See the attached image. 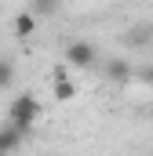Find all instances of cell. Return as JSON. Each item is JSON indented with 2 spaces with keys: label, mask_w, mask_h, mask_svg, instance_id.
<instances>
[{
  "label": "cell",
  "mask_w": 153,
  "mask_h": 156,
  "mask_svg": "<svg viewBox=\"0 0 153 156\" xmlns=\"http://www.w3.org/2000/svg\"><path fill=\"white\" fill-rule=\"evenodd\" d=\"M51 83H55V91H51L55 102H73V98H76V83L69 76H58V80H51Z\"/></svg>",
  "instance_id": "cell-5"
},
{
  "label": "cell",
  "mask_w": 153,
  "mask_h": 156,
  "mask_svg": "<svg viewBox=\"0 0 153 156\" xmlns=\"http://www.w3.org/2000/svg\"><path fill=\"white\" fill-rule=\"evenodd\" d=\"M124 44H128V47H139V51L150 47V44H153V22H139V26H131V29L124 33Z\"/></svg>",
  "instance_id": "cell-3"
},
{
  "label": "cell",
  "mask_w": 153,
  "mask_h": 156,
  "mask_svg": "<svg viewBox=\"0 0 153 156\" xmlns=\"http://www.w3.org/2000/svg\"><path fill=\"white\" fill-rule=\"evenodd\" d=\"M15 83V66H11V58H0V91H7Z\"/></svg>",
  "instance_id": "cell-8"
},
{
  "label": "cell",
  "mask_w": 153,
  "mask_h": 156,
  "mask_svg": "<svg viewBox=\"0 0 153 156\" xmlns=\"http://www.w3.org/2000/svg\"><path fill=\"white\" fill-rule=\"evenodd\" d=\"M33 29H37V15H33V11H18L15 33H18V37H33Z\"/></svg>",
  "instance_id": "cell-7"
},
{
  "label": "cell",
  "mask_w": 153,
  "mask_h": 156,
  "mask_svg": "<svg viewBox=\"0 0 153 156\" xmlns=\"http://www.w3.org/2000/svg\"><path fill=\"white\" fill-rule=\"evenodd\" d=\"M106 76L117 80V83H124V80L131 76V66H128L124 58H110V62H106Z\"/></svg>",
  "instance_id": "cell-6"
},
{
  "label": "cell",
  "mask_w": 153,
  "mask_h": 156,
  "mask_svg": "<svg viewBox=\"0 0 153 156\" xmlns=\"http://www.w3.org/2000/svg\"><path fill=\"white\" fill-rule=\"evenodd\" d=\"M66 62L76 66V69H91V66L99 62V51H95V44H88V40H73V44L66 47Z\"/></svg>",
  "instance_id": "cell-2"
},
{
  "label": "cell",
  "mask_w": 153,
  "mask_h": 156,
  "mask_svg": "<svg viewBox=\"0 0 153 156\" xmlns=\"http://www.w3.org/2000/svg\"><path fill=\"white\" fill-rule=\"evenodd\" d=\"M22 127H15V123H7V127H0V153H11V149H18L22 145Z\"/></svg>",
  "instance_id": "cell-4"
},
{
  "label": "cell",
  "mask_w": 153,
  "mask_h": 156,
  "mask_svg": "<svg viewBox=\"0 0 153 156\" xmlns=\"http://www.w3.org/2000/svg\"><path fill=\"white\" fill-rule=\"evenodd\" d=\"M40 102L37 94H29V91H22L18 98H11V105H7V123H15V127H22V131H29L33 123L40 120Z\"/></svg>",
  "instance_id": "cell-1"
},
{
  "label": "cell",
  "mask_w": 153,
  "mask_h": 156,
  "mask_svg": "<svg viewBox=\"0 0 153 156\" xmlns=\"http://www.w3.org/2000/svg\"><path fill=\"white\" fill-rule=\"evenodd\" d=\"M58 0H33V15H55Z\"/></svg>",
  "instance_id": "cell-9"
}]
</instances>
